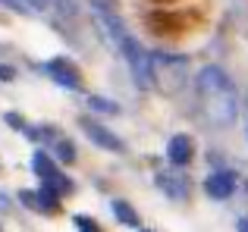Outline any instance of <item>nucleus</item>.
Masks as SVG:
<instances>
[{"label":"nucleus","mask_w":248,"mask_h":232,"mask_svg":"<svg viewBox=\"0 0 248 232\" xmlns=\"http://www.w3.org/2000/svg\"><path fill=\"white\" fill-rule=\"evenodd\" d=\"M88 10H91V22H94L97 35L123 57V63L129 66L132 79L139 82L141 91H151L154 88V60L141 50V44L129 35L126 22H123L120 10H116L113 0H88Z\"/></svg>","instance_id":"nucleus-1"},{"label":"nucleus","mask_w":248,"mask_h":232,"mask_svg":"<svg viewBox=\"0 0 248 232\" xmlns=\"http://www.w3.org/2000/svg\"><path fill=\"white\" fill-rule=\"evenodd\" d=\"M195 88H198V101L201 110H204L207 122L217 129H226L236 122L239 113V94L232 79L226 75V69L220 66H201L198 79H195Z\"/></svg>","instance_id":"nucleus-2"},{"label":"nucleus","mask_w":248,"mask_h":232,"mask_svg":"<svg viewBox=\"0 0 248 232\" xmlns=\"http://www.w3.org/2000/svg\"><path fill=\"white\" fill-rule=\"evenodd\" d=\"M31 170L38 173V179L44 182V188L57 191V195H69V191H73V179L63 176L60 166H57V160L50 157V154L35 151V157H31Z\"/></svg>","instance_id":"nucleus-3"},{"label":"nucleus","mask_w":248,"mask_h":232,"mask_svg":"<svg viewBox=\"0 0 248 232\" xmlns=\"http://www.w3.org/2000/svg\"><path fill=\"white\" fill-rule=\"evenodd\" d=\"M79 126H82V132L88 135L91 141H94L97 147H104V151H113V154H123L126 151V145L120 141V135L116 132H110L104 122H97V119H91V116H82L79 119Z\"/></svg>","instance_id":"nucleus-4"},{"label":"nucleus","mask_w":248,"mask_h":232,"mask_svg":"<svg viewBox=\"0 0 248 232\" xmlns=\"http://www.w3.org/2000/svg\"><path fill=\"white\" fill-rule=\"evenodd\" d=\"M44 72L50 75V79L57 82V85L69 88V91H76V88H82V75L79 69H76L73 60H66V57H54V60L44 63Z\"/></svg>","instance_id":"nucleus-5"},{"label":"nucleus","mask_w":248,"mask_h":232,"mask_svg":"<svg viewBox=\"0 0 248 232\" xmlns=\"http://www.w3.org/2000/svg\"><path fill=\"white\" fill-rule=\"evenodd\" d=\"M154 182H157V188L164 191L167 198H173V201H186L188 198V176L186 173H179V166H173V170H160L157 176H154Z\"/></svg>","instance_id":"nucleus-6"},{"label":"nucleus","mask_w":248,"mask_h":232,"mask_svg":"<svg viewBox=\"0 0 248 232\" xmlns=\"http://www.w3.org/2000/svg\"><path fill=\"white\" fill-rule=\"evenodd\" d=\"M204 191L214 198V201H226V198L236 191V173L230 170H217L204 179Z\"/></svg>","instance_id":"nucleus-7"},{"label":"nucleus","mask_w":248,"mask_h":232,"mask_svg":"<svg viewBox=\"0 0 248 232\" xmlns=\"http://www.w3.org/2000/svg\"><path fill=\"white\" fill-rule=\"evenodd\" d=\"M192 154H195V147H192V138H188V135H173V138H170L167 160L173 166H186L188 160H192Z\"/></svg>","instance_id":"nucleus-8"},{"label":"nucleus","mask_w":248,"mask_h":232,"mask_svg":"<svg viewBox=\"0 0 248 232\" xmlns=\"http://www.w3.org/2000/svg\"><path fill=\"white\" fill-rule=\"evenodd\" d=\"M19 198H22V204L41 210V214H54V210H57V191L44 188V185L38 191H19Z\"/></svg>","instance_id":"nucleus-9"},{"label":"nucleus","mask_w":248,"mask_h":232,"mask_svg":"<svg viewBox=\"0 0 248 232\" xmlns=\"http://www.w3.org/2000/svg\"><path fill=\"white\" fill-rule=\"evenodd\" d=\"M110 207H113V217L123 223V226H139V214H135L126 201H113Z\"/></svg>","instance_id":"nucleus-10"},{"label":"nucleus","mask_w":248,"mask_h":232,"mask_svg":"<svg viewBox=\"0 0 248 232\" xmlns=\"http://www.w3.org/2000/svg\"><path fill=\"white\" fill-rule=\"evenodd\" d=\"M88 107L94 113H120V104H116V101H110V98H97V94H91L88 98Z\"/></svg>","instance_id":"nucleus-11"},{"label":"nucleus","mask_w":248,"mask_h":232,"mask_svg":"<svg viewBox=\"0 0 248 232\" xmlns=\"http://www.w3.org/2000/svg\"><path fill=\"white\" fill-rule=\"evenodd\" d=\"M54 160H63V163H73L76 160V151H73V145H69L66 138L54 141Z\"/></svg>","instance_id":"nucleus-12"},{"label":"nucleus","mask_w":248,"mask_h":232,"mask_svg":"<svg viewBox=\"0 0 248 232\" xmlns=\"http://www.w3.org/2000/svg\"><path fill=\"white\" fill-rule=\"evenodd\" d=\"M76 229H79V232H101V229H97V223L94 220H91V217H76Z\"/></svg>","instance_id":"nucleus-13"},{"label":"nucleus","mask_w":248,"mask_h":232,"mask_svg":"<svg viewBox=\"0 0 248 232\" xmlns=\"http://www.w3.org/2000/svg\"><path fill=\"white\" fill-rule=\"evenodd\" d=\"M22 6H29V10H47L50 0H22Z\"/></svg>","instance_id":"nucleus-14"},{"label":"nucleus","mask_w":248,"mask_h":232,"mask_svg":"<svg viewBox=\"0 0 248 232\" xmlns=\"http://www.w3.org/2000/svg\"><path fill=\"white\" fill-rule=\"evenodd\" d=\"M16 79V72H13V66H6V63H0V82H13Z\"/></svg>","instance_id":"nucleus-15"},{"label":"nucleus","mask_w":248,"mask_h":232,"mask_svg":"<svg viewBox=\"0 0 248 232\" xmlns=\"http://www.w3.org/2000/svg\"><path fill=\"white\" fill-rule=\"evenodd\" d=\"M0 6H10V10H25L22 0H0Z\"/></svg>","instance_id":"nucleus-16"},{"label":"nucleus","mask_w":248,"mask_h":232,"mask_svg":"<svg viewBox=\"0 0 248 232\" xmlns=\"http://www.w3.org/2000/svg\"><path fill=\"white\" fill-rule=\"evenodd\" d=\"M239 232H248V217H242V220H239Z\"/></svg>","instance_id":"nucleus-17"},{"label":"nucleus","mask_w":248,"mask_h":232,"mask_svg":"<svg viewBox=\"0 0 248 232\" xmlns=\"http://www.w3.org/2000/svg\"><path fill=\"white\" fill-rule=\"evenodd\" d=\"M245 188H248V182H245Z\"/></svg>","instance_id":"nucleus-18"}]
</instances>
